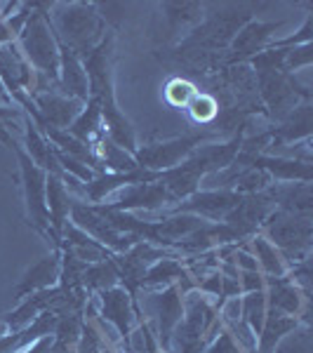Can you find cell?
<instances>
[{"instance_id": "14", "label": "cell", "mask_w": 313, "mask_h": 353, "mask_svg": "<svg viewBox=\"0 0 313 353\" xmlns=\"http://www.w3.org/2000/svg\"><path fill=\"white\" fill-rule=\"evenodd\" d=\"M241 193L231 191V189H205L196 191L193 196H189L186 201L177 203L172 208V214H196L201 219L210 221H219L241 203Z\"/></svg>"}, {"instance_id": "28", "label": "cell", "mask_w": 313, "mask_h": 353, "mask_svg": "<svg viewBox=\"0 0 313 353\" xmlns=\"http://www.w3.org/2000/svg\"><path fill=\"white\" fill-rule=\"evenodd\" d=\"M81 285L85 292H104V290L121 285V276H118V269H116V264H113V259L109 257L104 261H94V264L85 266Z\"/></svg>"}, {"instance_id": "9", "label": "cell", "mask_w": 313, "mask_h": 353, "mask_svg": "<svg viewBox=\"0 0 313 353\" xmlns=\"http://www.w3.org/2000/svg\"><path fill=\"white\" fill-rule=\"evenodd\" d=\"M214 139L219 141V132L186 134V137H177V139L137 146V151L132 156H134V161L139 163V168L151 170V172H165V170H172V168H177L179 163H184L203 141H214Z\"/></svg>"}, {"instance_id": "22", "label": "cell", "mask_w": 313, "mask_h": 353, "mask_svg": "<svg viewBox=\"0 0 313 353\" xmlns=\"http://www.w3.org/2000/svg\"><path fill=\"white\" fill-rule=\"evenodd\" d=\"M57 327V316L54 313H41L31 325H26L19 332H8L0 337V353H21L24 349L38 341L41 337L54 334Z\"/></svg>"}, {"instance_id": "1", "label": "cell", "mask_w": 313, "mask_h": 353, "mask_svg": "<svg viewBox=\"0 0 313 353\" xmlns=\"http://www.w3.org/2000/svg\"><path fill=\"white\" fill-rule=\"evenodd\" d=\"M81 61L88 76V99L99 106L106 137L121 149L134 153L137 132L118 106L116 90H113V33H106L99 45Z\"/></svg>"}, {"instance_id": "25", "label": "cell", "mask_w": 313, "mask_h": 353, "mask_svg": "<svg viewBox=\"0 0 313 353\" xmlns=\"http://www.w3.org/2000/svg\"><path fill=\"white\" fill-rule=\"evenodd\" d=\"M71 137H76L78 141H83L85 146H90V149H94L97 141L101 139L106 132H104V123H101V111L99 106L94 104L92 99L85 101V109L81 116L73 121L71 128L66 130Z\"/></svg>"}, {"instance_id": "33", "label": "cell", "mask_w": 313, "mask_h": 353, "mask_svg": "<svg viewBox=\"0 0 313 353\" xmlns=\"http://www.w3.org/2000/svg\"><path fill=\"white\" fill-rule=\"evenodd\" d=\"M273 353H313V334L311 325L299 323L292 332H287L285 337L278 341V346Z\"/></svg>"}, {"instance_id": "21", "label": "cell", "mask_w": 313, "mask_h": 353, "mask_svg": "<svg viewBox=\"0 0 313 353\" xmlns=\"http://www.w3.org/2000/svg\"><path fill=\"white\" fill-rule=\"evenodd\" d=\"M61 94L73 99L88 101V76H85L83 61L73 50L59 43V83Z\"/></svg>"}, {"instance_id": "19", "label": "cell", "mask_w": 313, "mask_h": 353, "mask_svg": "<svg viewBox=\"0 0 313 353\" xmlns=\"http://www.w3.org/2000/svg\"><path fill=\"white\" fill-rule=\"evenodd\" d=\"M313 130V104L311 101H301L292 113H287L276 128L269 130V146H287L299 139H311Z\"/></svg>"}, {"instance_id": "42", "label": "cell", "mask_w": 313, "mask_h": 353, "mask_svg": "<svg viewBox=\"0 0 313 353\" xmlns=\"http://www.w3.org/2000/svg\"><path fill=\"white\" fill-rule=\"evenodd\" d=\"M99 353H113V351H111V349H106V346H104V349H101Z\"/></svg>"}, {"instance_id": "16", "label": "cell", "mask_w": 313, "mask_h": 353, "mask_svg": "<svg viewBox=\"0 0 313 353\" xmlns=\"http://www.w3.org/2000/svg\"><path fill=\"white\" fill-rule=\"evenodd\" d=\"M179 285L172 283L161 292L151 294L149 306L153 309V316L158 318V341H161L163 351L168 353L170 349V339H172L174 327L179 325L181 316H184V299H181Z\"/></svg>"}, {"instance_id": "6", "label": "cell", "mask_w": 313, "mask_h": 353, "mask_svg": "<svg viewBox=\"0 0 313 353\" xmlns=\"http://www.w3.org/2000/svg\"><path fill=\"white\" fill-rule=\"evenodd\" d=\"M261 231L266 241L283 254L287 266L311 257L313 214L287 212V210L276 208L261 224Z\"/></svg>"}, {"instance_id": "36", "label": "cell", "mask_w": 313, "mask_h": 353, "mask_svg": "<svg viewBox=\"0 0 313 353\" xmlns=\"http://www.w3.org/2000/svg\"><path fill=\"white\" fill-rule=\"evenodd\" d=\"M285 73H294L301 66H311L313 61V45H297V48H285Z\"/></svg>"}, {"instance_id": "26", "label": "cell", "mask_w": 313, "mask_h": 353, "mask_svg": "<svg viewBox=\"0 0 313 353\" xmlns=\"http://www.w3.org/2000/svg\"><path fill=\"white\" fill-rule=\"evenodd\" d=\"M161 10L168 19V33L170 36H179L184 28H196L205 17L203 3H163Z\"/></svg>"}, {"instance_id": "24", "label": "cell", "mask_w": 313, "mask_h": 353, "mask_svg": "<svg viewBox=\"0 0 313 353\" xmlns=\"http://www.w3.org/2000/svg\"><path fill=\"white\" fill-rule=\"evenodd\" d=\"M297 325H299L297 318L269 309V311H266L264 325H261V332L257 337L259 341H257V349H254V353H273V349L278 346V341L285 337L287 332H292Z\"/></svg>"}, {"instance_id": "29", "label": "cell", "mask_w": 313, "mask_h": 353, "mask_svg": "<svg viewBox=\"0 0 313 353\" xmlns=\"http://www.w3.org/2000/svg\"><path fill=\"white\" fill-rule=\"evenodd\" d=\"M83 311L68 313V316H57V327H54V341L52 351L54 353H76L78 339L83 332Z\"/></svg>"}, {"instance_id": "12", "label": "cell", "mask_w": 313, "mask_h": 353, "mask_svg": "<svg viewBox=\"0 0 313 353\" xmlns=\"http://www.w3.org/2000/svg\"><path fill=\"white\" fill-rule=\"evenodd\" d=\"M31 101L36 106V118H31L38 128H54V130H68L78 116L85 109V101L64 97L54 90L50 92H33Z\"/></svg>"}, {"instance_id": "3", "label": "cell", "mask_w": 313, "mask_h": 353, "mask_svg": "<svg viewBox=\"0 0 313 353\" xmlns=\"http://www.w3.org/2000/svg\"><path fill=\"white\" fill-rule=\"evenodd\" d=\"M52 28L61 45L85 59L104 38V17L94 3H59L52 5Z\"/></svg>"}, {"instance_id": "15", "label": "cell", "mask_w": 313, "mask_h": 353, "mask_svg": "<svg viewBox=\"0 0 313 353\" xmlns=\"http://www.w3.org/2000/svg\"><path fill=\"white\" fill-rule=\"evenodd\" d=\"M99 301H101V318L116 327V332L123 337L125 349L130 353V334H132L139 309H137L132 297H130V294L125 292V288L121 285L99 292Z\"/></svg>"}, {"instance_id": "38", "label": "cell", "mask_w": 313, "mask_h": 353, "mask_svg": "<svg viewBox=\"0 0 313 353\" xmlns=\"http://www.w3.org/2000/svg\"><path fill=\"white\" fill-rule=\"evenodd\" d=\"M238 281H241V290H245V292L266 290V276L261 271H241L238 273Z\"/></svg>"}, {"instance_id": "23", "label": "cell", "mask_w": 313, "mask_h": 353, "mask_svg": "<svg viewBox=\"0 0 313 353\" xmlns=\"http://www.w3.org/2000/svg\"><path fill=\"white\" fill-rule=\"evenodd\" d=\"M276 208L287 210V212L313 214V189L306 181H292V184H271Z\"/></svg>"}, {"instance_id": "32", "label": "cell", "mask_w": 313, "mask_h": 353, "mask_svg": "<svg viewBox=\"0 0 313 353\" xmlns=\"http://www.w3.org/2000/svg\"><path fill=\"white\" fill-rule=\"evenodd\" d=\"M266 290H259V292H248L245 297L241 299V321L252 330L254 337H259L261 325L266 321Z\"/></svg>"}, {"instance_id": "27", "label": "cell", "mask_w": 313, "mask_h": 353, "mask_svg": "<svg viewBox=\"0 0 313 353\" xmlns=\"http://www.w3.org/2000/svg\"><path fill=\"white\" fill-rule=\"evenodd\" d=\"M174 281H184L189 285L191 281V271L186 269L177 257H163L158 259L156 264L149 266L144 281H141V288H161V285H172ZM191 288V285H189Z\"/></svg>"}, {"instance_id": "41", "label": "cell", "mask_w": 313, "mask_h": 353, "mask_svg": "<svg viewBox=\"0 0 313 353\" xmlns=\"http://www.w3.org/2000/svg\"><path fill=\"white\" fill-rule=\"evenodd\" d=\"M3 334H8V325H5V318L0 316V337H3Z\"/></svg>"}, {"instance_id": "40", "label": "cell", "mask_w": 313, "mask_h": 353, "mask_svg": "<svg viewBox=\"0 0 313 353\" xmlns=\"http://www.w3.org/2000/svg\"><path fill=\"white\" fill-rule=\"evenodd\" d=\"M52 341H54V337L52 334H48V337H41L38 341H33L28 349H24L21 353H54L52 351Z\"/></svg>"}, {"instance_id": "34", "label": "cell", "mask_w": 313, "mask_h": 353, "mask_svg": "<svg viewBox=\"0 0 313 353\" xmlns=\"http://www.w3.org/2000/svg\"><path fill=\"white\" fill-rule=\"evenodd\" d=\"M186 111L191 113V118L198 125H212L219 116V101L214 99L210 92H198L191 99V104L186 106Z\"/></svg>"}, {"instance_id": "35", "label": "cell", "mask_w": 313, "mask_h": 353, "mask_svg": "<svg viewBox=\"0 0 313 353\" xmlns=\"http://www.w3.org/2000/svg\"><path fill=\"white\" fill-rule=\"evenodd\" d=\"M196 94H198L196 85L186 81V78H172V81L165 85V101L172 109H186Z\"/></svg>"}, {"instance_id": "13", "label": "cell", "mask_w": 313, "mask_h": 353, "mask_svg": "<svg viewBox=\"0 0 313 353\" xmlns=\"http://www.w3.org/2000/svg\"><path fill=\"white\" fill-rule=\"evenodd\" d=\"M283 26V21H259L252 19L248 21L241 31L236 33V38L231 41L229 50L224 54V64H248L252 57L264 52L271 43V36Z\"/></svg>"}, {"instance_id": "10", "label": "cell", "mask_w": 313, "mask_h": 353, "mask_svg": "<svg viewBox=\"0 0 313 353\" xmlns=\"http://www.w3.org/2000/svg\"><path fill=\"white\" fill-rule=\"evenodd\" d=\"M71 224L85 231L90 238H94L99 245H104L111 254L128 252L134 243H139L134 236H128V233L113 229L109 219L101 212H97L94 205H85L81 201H71Z\"/></svg>"}, {"instance_id": "7", "label": "cell", "mask_w": 313, "mask_h": 353, "mask_svg": "<svg viewBox=\"0 0 313 353\" xmlns=\"http://www.w3.org/2000/svg\"><path fill=\"white\" fill-rule=\"evenodd\" d=\"M257 76V94L264 106V113L271 121L281 123L287 113H292L301 101H311V90L297 83L294 73L271 71L254 73Z\"/></svg>"}, {"instance_id": "17", "label": "cell", "mask_w": 313, "mask_h": 353, "mask_svg": "<svg viewBox=\"0 0 313 353\" xmlns=\"http://www.w3.org/2000/svg\"><path fill=\"white\" fill-rule=\"evenodd\" d=\"M165 205H174V201L161 181H151V184L125 186L118 191L116 201L106 203L104 208L116 210V212H132V210H158Z\"/></svg>"}, {"instance_id": "2", "label": "cell", "mask_w": 313, "mask_h": 353, "mask_svg": "<svg viewBox=\"0 0 313 353\" xmlns=\"http://www.w3.org/2000/svg\"><path fill=\"white\" fill-rule=\"evenodd\" d=\"M252 3H229V5H205L203 21L186 33L177 45V52H214L224 54L229 50L231 41L248 21L254 19Z\"/></svg>"}, {"instance_id": "39", "label": "cell", "mask_w": 313, "mask_h": 353, "mask_svg": "<svg viewBox=\"0 0 313 353\" xmlns=\"http://www.w3.org/2000/svg\"><path fill=\"white\" fill-rule=\"evenodd\" d=\"M17 116V109H8V106H3V109H0V141H3L5 146H8V149H17V141H14V137L10 134V130H8V125H5V121H8V118H14Z\"/></svg>"}, {"instance_id": "18", "label": "cell", "mask_w": 313, "mask_h": 353, "mask_svg": "<svg viewBox=\"0 0 313 353\" xmlns=\"http://www.w3.org/2000/svg\"><path fill=\"white\" fill-rule=\"evenodd\" d=\"M59 278H61V250H52L48 257L38 259L36 264L24 273V278L17 283L14 299L21 301L36 292H43V290L59 285Z\"/></svg>"}, {"instance_id": "37", "label": "cell", "mask_w": 313, "mask_h": 353, "mask_svg": "<svg viewBox=\"0 0 313 353\" xmlns=\"http://www.w3.org/2000/svg\"><path fill=\"white\" fill-rule=\"evenodd\" d=\"M203 353H248L241 344L236 341V337L229 332L226 327L219 330V334L208 344V349Z\"/></svg>"}, {"instance_id": "43", "label": "cell", "mask_w": 313, "mask_h": 353, "mask_svg": "<svg viewBox=\"0 0 313 353\" xmlns=\"http://www.w3.org/2000/svg\"><path fill=\"white\" fill-rule=\"evenodd\" d=\"M3 90H5V85H3V83H0V97H3V94H5V92H3Z\"/></svg>"}, {"instance_id": "30", "label": "cell", "mask_w": 313, "mask_h": 353, "mask_svg": "<svg viewBox=\"0 0 313 353\" xmlns=\"http://www.w3.org/2000/svg\"><path fill=\"white\" fill-rule=\"evenodd\" d=\"M94 153L99 156L101 165H104V170H109V172H132V170H139V163L134 161V156L130 151L121 149L118 144H113L109 137H101L99 141H97L94 146Z\"/></svg>"}, {"instance_id": "20", "label": "cell", "mask_w": 313, "mask_h": 353, "mask_svg": "<svg viewBox=\"0 0 313 353\" xmlns=\"http://www.w3.org/2000/svg\"><path fill=\"white\" fill-rule=\"evenodd\" d=\"M45 193H48V212H50V229H52V245H54V250H59L61 233H64V226L68 224V214H71L73 198L68 196L64 181L54 174H48Z\"/></svg>"}, {"instance_id": "31", "label": "cell", "mask_w": 313, "mask_h": 353, "mask_svg": "<svg viewBox=\"0 0 313 353\" xmlns=\"http://www.w3.org/2000/svg\"><path fill=\"white\" fill-rule=\"evenodd\" d=\"M250 241H252V248H254V252H257V264L264 276H269V278L287 276V269H290L287 261L283 259V254L278 252L264 236H252Z\"/></svg>"}, {"instance_id": "5", "label": "cell", "mask_w": 313, "mask_h": 353, "mask_svg": "<svg viewBox=\"0 0 313 353\" xmlns=\"http://www.w3.org/2000/svg\"><path fill=\"white\" fill-rule=\"evenodd\" d=\"M50 5L33 3L24 28L19 31V50L28 64L38 68L43 81L59 83V41L54 36L52 21L48 14Z\"/></svg>"}, {"instance_id": "8", "label": "cell", "mask_w": 313, "mask_h": 353, "mask_svg": "<svg viewBox=\"0 0 313 353\" xmlns=\"http://www.w3.org/2000/svg\"><path fill=\"white\" fill-rule=\"evenodd\" d=\"M17 158H19L21 186H24V205H26V221L31 229H36L43 238L52 241V229H50V212H48V172L38 168L28 158V153L17 146Z\"/></svg>"}, {"instance_id": "11", "label": "cell", "mask_w": 313, "mask_h": 353, "mask_svg": "<svg viewBox=\"0 0 313 353\" xmlns=\"http://www.w3.org/2000/svg\"><path fill=\"white\" fill-rule=\"evenodd\" d=\"M276 210V201H273L271 186L259 193H248L241 198V203L221 219V224L229 226L236 233L238 241H250L252 236H257V231L261 229V224L266 221V217Z\"/></svg>"}, {"instance_id": "4", "label": "cell", "mask_w": 313, "mask_h": 353, "mask_svg": "<svg viewBox=\"0 0 313 353\" xmlns=\"http://www.w3.org/2000/svg\"><path fill=\"white\" fill-rule=\"evenodd\" d=\"M221 327L224 321L219 318V306L210 304L201 290L189 292L184 299V316L174 327L168 353H203Z\"/></svg>"}]
</instances>
